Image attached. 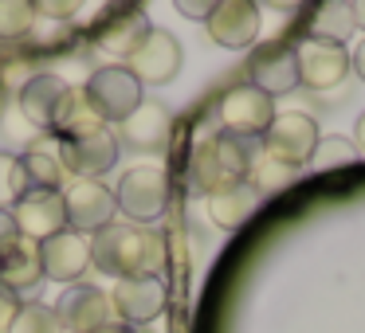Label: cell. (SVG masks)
<instances>
[{
  "label": "cell",
  "mask_w": 365,
  "mask_h": 333,
  "mask_svg": "<svg viewBox=\"0 0 365 333\" xmlns=\"http://www.w3.org/2000/svg\"><path fill=\"white\" fill-rule=\"evenodd\" d=\"M255 153H259L255 142H244V137H232V134H212L192 145L189 165H185V184H189V192L208 200L216 192L232 189V184L247 181Z\"/></svg>",
  "instance_id": "1"
},
{
  "label": "cell",
  "mask_w": 365,
  "mask_h": 333,
  "mask_svg": "<svg viewBox=\"0 0 365 333\" xmlns=\"http://www.w3.org/2000/svg\"><path fill=\"white\" fill-rule=\"evenodd\" d=\"M91 259L110 278H150L161 270V236L138 223L114 220L106 231L91 236Z\"/></svg>",
  "instance_id": "2"
},
{
  "label": "cell",
  "mask_w": 365,
  "mask_h": 333,
  "mask_svg": "<svg viewBox=\"0 0 365 333\" xmlns=\"http://www.w3.org/2000/svg\"><path fill=\"white\" fill-rule=\"evenodd\" d=\"M114 200H118V212L126 216V223H145L161 220L169 208V173L158 165H138V169H126L114 189Z\"/></svg>",
  "instance_id": "3"
},
{
  "label": "cell",
  "mask_w": 365,
  "mask_h": 333,
  "mask_svg": "<svg viewBox=\"0 0 365 333\" xmlns=\"http://www.w3.org/2000/svg\"><path fill=\"white\" fill-rule=\"evenodd\" d=\"M83 95H87V102L95 106L98 122L103 126H110V122H126L130 114L142 106V83L134 79V75L126 71L122 63H106V67H95L87 79V87H83Z\"/></svg>",
  "instance_id": "4"
},
{
  "label": "cell",
  "mask_w": 365,
  "mask_h": 333,
  "mask_svg": "<svg viewBox=\"0 0 365 333\" xmlns=\"http://www.w3.org/2000/svg\"><path fill=\"white\" fill-rule=\"evenodd\" d=\"M318 142H322L318 122L310 118L307 110H283V114H275V122L267 126L259 153H267L271 161H279V165H287V169H302V165H310Z\"/></svg>",
  "instance_id": "5"
},
{
  "label": "cell",
  "mask_w": 365,
  "mask_h": 333,
  "mask_svg": "<svg viewBox=\"0 0 365 333\" xmlns=\"http://www.w3.org/2000/svg\"><path fill=\"white\" fill-rule=\"evenodd\" d=\"M275 98H267L263 90H255L252 83H240L216 106V118H220V134L244 137V142H255V137L267 134V126L275 122Z\"/></svg>",
  "instance_id": "6"
},
{
  "label": "cell",
  "mask_w": 365,
  "mask_h": 333,
  "mask_svg": "<svg viewBox=\"0 0 365 333\" xmlns=\"http://www.w3.org/2000/svg\"><path fill=\"white\" fill-rule=\"evenodd\" d=\"M181 63H185V51H181V40L165 28H150V32L138 40V48L126 56V71L134 75L138 83H150V87H165L181 75Z\"/></svg>",
  "instance_id": "7"
},
{
  "label": "cell",
  "mask_w": 365,
  "mask_h": 333,
  "mask_svg": "<svg viewBox=\"0 0 365 333\" xmlns=\"http://www.w3.org/2000/svg\"><path fill=\"white\" fill-rule=\"evenodd\" d=\"M118 137L110 134V126H95L83 134L59 137V165L67 173H75L79 181H98L103 173H110L118 161Z\"/></svg>",
  "instance_id": "8"
},
{
  "label": "cell",
  "mask_w": 365,
  "mask_h": 333,
  "mask_svg": "<svg viewBox=\"0 0 365 333\" xmlns=\"http://www.w3.org/2000/svg\"><path fill=\"white\" fill-rule=\"evenodd\" d=\"M63 208H67V228L83 231V236H98L114 223L118 216V200L114 189H106L103 181H75L63 192Z\"/></svg>",
  "instance_id": "9"
},
{
  "label": "cell",
  "mask_w": 365,
  "mask_h": 333,
  "mask_svg": "<svg viewBox=\"0 0 365 333\" xmlns=\"http://www.w3.org/2000/svg\"><path fill=\"white\" fill-rule=\"evenodd\" d=\"M294 59H299V87H310V90H334L354 71L349 51L322 40H302L294 48Z\"/></svg>",
  "instance_id": "10"
},
{
  "label": "cell",
  "mask_w": 365,
  "mask_h": 333,
  "mask_svg": "<svg viewBox=\"0 0 365 333\" xmlns=\"http://www.w3.org/2000/svg\"><path fill=\"white\" fill-rule=\"evenodd\" d=\"M12 223H16L20 239H32V243H43V239L59 236L67 228V208H63V192H24V196L12 204Z\"/></svg>",
  "instance_id": "11"
},
{
  "label": "cell",
  "mask_w": 365,
  "mask_h": 333,
  "mask_svg": "<svg viewBox=\"0 0 365 333\" xmlns=\"http://www.w3.org/2000/svg\"><path fill=\"white\" fill-rule=\"evenodd\" d=\"M165 302H169V290L165 282H161L158 275L150 278H122V282H114L110 290V310L118 314V322L126 325H150L153 317L165 314Z\"/></svg>",
  "instance_id": "12"
},
{
  "label": "cell",
  "mask_w": 365,
  "mask_h": 333,
  "mask_svg": "<svg viewBox=\"0 0 365 333\" xmlns=\"http://www.w3.org/2000/svg\"><path fill=\"white\" fill-rule=\"evenodd\" d=\"M40 259H43V278L79 286V278L95 267V259H91V236L63 228L59 236L40 243Z\"/></svg>",
  "instance_id": "13"
},
{
  "label": "cell",
  "mask_w": 365,
  "mask_h": 333,
  "mask_svg": "<svg viewBox=\"0 0 365 333\" xmlns=\"http://www.w3.org/2000/svg\"><path fill=\"white\" fill-rule=\"evenodd\" d=\"M259 20H263L259 4H252V0H220L212 9V16L205 20V28L216 48L244 51L259 40Z\"/></svg>",
  "instance_id": "14"
},
{
  "label": "cell",
  "mask_w": 365,
  "mask_h": 333,
  "mask_svg": "<svg viewBox=\"0 0 365 333\" xmlns=\"http://www.w3.org/2000/svg\"><path fill=\"white\" fill-rule=\"evenodd\" d=\"M67 90H71V83H67L63 75L36 71L32 79H28L24 87L16 90V110H20V118H24L28 126L48 130V134H51V126H56V114H59V106H63Z\"/></svg>",
  "instance_id": "15"
},
{
  "label": "cell",
  "mask_w": 365,
  "mask_h": 333,
  "mask_svg": "<svg viewBox=\"0 0 365 333\" xmlns=\"http://www.w3.org/2000/svg\"><path fill=\"white\" fill-rule=\"evenodd\" d=\"M169 130H173V110H169L165 102H158V98H142V106L122 122L114 137H118V145H126V149L158 153V149H165Z\"/></svg>",
  "instance_id": "16"
},
{
  "label": "cell",
  "mask_w": 365,
  "mask_h": 333,
  "mask_svg": "<svg viewBox=\"0 0 365 333\" xmlns=\"http://www.w3.org/2000/svg\"><path fill=\"white\" fill-rule=\"evenodd\" d=\"M247 79L267 98L299 90V59H294V48H279V43L259 48L252 56V63H247Z\"/></svg>",
  "instance_id": "17"
},
{
  "label": "cell",
  "mask_w": 365,
  "mask_h": 333,
  "mask_svg": "<svg viewBox=\"0 0 365 333\" xmlns=\"http://www.w3.org/2000/svg\"><path fill=\"white\" fill-rule=\"evenodd\" d=\"M59 322H63L67 333H95L103 329L106 322H114V310H110V294H103L98 286H71V290L59 298L56 306Z\"/></svg>",
  "instance_id": "18"
},
{
  "label": "cell",
  "mask_w": 365,
  "mask_h": 333,
  "mask_svg": "<svg viewBox=\"0 0 365 333\" xmlns=\"http://www.w3.org/2000/svg\"><path fill=\"white\" fill-rule=\"evenodd\" d=\"M150 20H145L142 9H110L103 20L95 24V43L103 51H110V56H122L126 59L130 51L138 48V40H142L145 32H150Z\"/></svg>",
  "instance_id": "19"
},
{
  "label": "cell",
  "mask_w": 365,
  "mask_h": 333,
  "mask_svg": "<svg viewBox=\"0 0 365 333\" xmlns=\"http://www.w3.org/2000/svg\"><path fill=\"white\" fill-rule=\"evenodd\" d=\"M48 282L43 278V259H40V243L32 239H20L4 259H0V286H9L16 298L24 294H36L40 286Z\"/></svg>",
  "instance_id": "20"
},
{
  "label": "cell",
  "mask_w": 365,
  "mask_h": 333,
  "mask_svg": "<svg viewBox=\"0 0 365 333\" xmlns=\"http://www.w3.org/2000/svg\"><path fill=\"white\" fill-rule=\"evenodd\" d=\"M259 200L263 196L252 189V184L240 181V184H232V189L208 196L205 208H208V220H212L220 231H236V228H244V223L252 220V212L259 208Z\"/></svg>",
  "instance_id": "21"
},
{
  "label": "cell",
  "mask_w": 365,
  "mask_h": 333,
  "mask_svg": "<svg viewBox=\"0 0 365 333\" xmlns=\"http://www.w3.org/2000/svg\"><path fill=\"white\" fill-rule=\"evenodd\" d=\"M354 32L357 28H354V4L349 0H322V4H314V12H310V40L346 48Z\"/></svg>",
  "instance_id": "22"
},
{
  "label": "cell",
  "mask_w": 365,
  "mask_h": 333,
  "mask_svg": "<svg viewBox=\"0 0 365 333\" xmlns=\"http://www.w3.org/2000/svg\"><path fill=\"white\" fill-rule=\"evenodd\" d=\"M95 126H103V122H98V114H95V106L87 102L83 87H71V90H67V98H63V106H59V114H56L51 134L71 137V134H83V130H95Z\"/></svg>",
  "instance_id": "23"
},
{
  "label": "cell",
  "mask_w": 365,
  "mask_h": 333,
  "mask_svg": "<svg viewBox=\"0 0 365 333\" xmlns=\"http://www.w3.org/2000/svg\"><path fill=\"white\" fill-rule=\"evenodd\" d=\"M20 165H24V176H28V192H32V189L59 192V184H63V165H59V153L28 149V153H20Z\"/></svg>",
  "instance_id": "24"
},
{
  "label": "cell",
  "mask_w": 365,
  "mask_h": 333,
  "mask_svg": "<svg viewBox=\"0 0 365 333\" xmlns=\"http://www.w3.org/2000/svg\"><path fill=\"white\" fill-rule=\"evenodd\" d=\"M36 4L32 0H0V40L4 43H20L32 36L36 28Z\"/></svg>",
  "instance_id": "25"
},
{
  "label": "cell",
  "mask_w": 365,
  "mask_h": 333,
  "mask_svg": "<svg viewBox=\"0 0 365 333\" xmlns=\"http://www.w3.org/2000/svg\"><path fill=\"white\" fill-rule=\"evenodd\" d=\"M9 333H67L59 322L56 306H43V302H24L16 314V322L9 325Z\"/></svg>",
  "instance_id": "26"
},
{
  "label": "cell",
  "mask_w": 365,
  "mask_h": 333,
  "mask_svg": "<svg viewBox=\"0 0 365 333\" xmlns=\"http://www.w3.org/2000/svg\"><path fill=\"white\" fill-rule=\"evenodd\" d=\"M24 192H28V176H24V165H20V153L0 149V212H12V204Z\"/></svg>",
  "instance_id": "27"
},
{
  "label": "cell",
  "mask_w": 365,
  "mask_h": 333,
  "mask_svg": "<svg viewBox=\"0 0 365 333\" xmlns=\"http://www.w3.org/2000/svg\"><path fill=\"white\" fill-rule=\"evenodd\" d=\"M354 157H357L354 142H349V137H341V134H330V137H322V142L314 145V157H310V169H314V173H330V169L349 165Z\"/></svg>",
  "instance_id": "28"
},
{
  "label": "cell",
  "mask_w": 365,
  "mask_h": 333,
  "mask_svg": "<svg viewBox=\"0 0 365 333\" xmlns=\"http://www.w3.org/2000/svg\"><path fill=\"white\" fill-rule=\"evenodd\" d=\"M291 176H294V169H287V165H279V161H271L267 153H255L252 169H247V184H252L259 196H267V192L283 189Z\"/></svg>",
  "instance_id": "29"
},
{
  "label": "cell",
  "mask_w": 365,
  "mask_h": 333,
  "mask_svg": "<svg viewBox=\"0 0 365 333\" xmlns=\"http://www.w3.org/2000/svg\"><path fill=\"white\" fill-rule=\"evenodd\" d=\"M20 306H24V302H20L16 294L9 290V286H0V333H9V325L16 322Z\"/></svg>",
  "instance_id": "30"
},
{
  "label": "cell",
  "mask_w": 365,
  "mask_h": 333,
  "mask_svg": "<svg viewBox=\"0 0 365 333\" xmlns=\"http://www.w3.org/2000/svg\"><path fill=\"white\" fill-rule=\"evenodd\" d=\"M212 0H177V12H181V16H189V20H200V24H205L208 16H212Z\"/></svg>",
  "instance_id": "31"
},
{
  "label": "cell",
  "mask_w": 365,
  "mask_h": 333,
  "mask_svg": "<svg viewBox=\"0 0 365 333\" xmlns=\"http://www.w3.org/2000/svg\"><path fill=\"white\" fill-rule=\"evenodd\" d=\"M16 243H20L16 223H12V216H9V212H0V259H4V255H9Z\"/></svg>",
  "instance_id": "32"
},
{
  "label": "cell",
  "mask_w": 365,
  "mask_h": 333,
  "mask_svg": "<svg viewBox=\"0 0 365 333\" xmlns=\"http://www.w3.org/2000/svg\"><path fill=\"white\" fill-rule=\"evenodd\" d=\"M349 142H354L357 157H365V114L357 118V126H354V137H349Z\"/></svg>",
  "instance_id": "33"
},
{
  "label": "cell",
  "mask_w": 365,
  "mask_h": 333,
  "mask_svg": "<svg viewBox=\"0 0 365 333\" xmlns=\"http://www.w3.org/2000/svg\"><path fill=\"white\" fill-rule=\"evenodd\" d=\"M349 59H354V71H357V79L365 83V40L357 43V51H354V56H349Z\"/></svg>",
  "instance_id": "34"
},
{
  "label": "cell",
  "mask_w": 365,
  "mask_h": 333,
  "mask_svg": "<svg viewBox=\"0 0 365 333\" xmlns=\"http://www.w3.org/2000/svg\"><path fill=\"white\" fill-rule=\"evenodd\" d=\"M95 333H138L134 325H126V322H106L103 329H95Z\"/></svg>",
  "instance_id": "35"
},
{
  "label": "cell",
  "mask_w": 365,
  "mask_h": 333,
  "mask_svg": "<svg viewBox=\"0 0 365 333\" xmlns=\"http://www.w3.org/2000/svg\"><path fill=\"white\" fill-rule=\"evenodd\" d=\"M354 28H357V32H365V0H357V4H354Z\"/></svg>",
  "instance_id": "36"
},
{
  "label": "cell",
  "mask_w": 365,
  "mask_h": 333,
  "mask_svg": "<svg viewBox=\"0 0 365 333\" xmlns=\"http://www.w3.org/2000/svg\"><path fill=\"white\" fill-rule=\"evenodd\" d=\"M138 333H153V329H138Z\"/></svg>",
  "instance_id": "37"
}]
</instances>
